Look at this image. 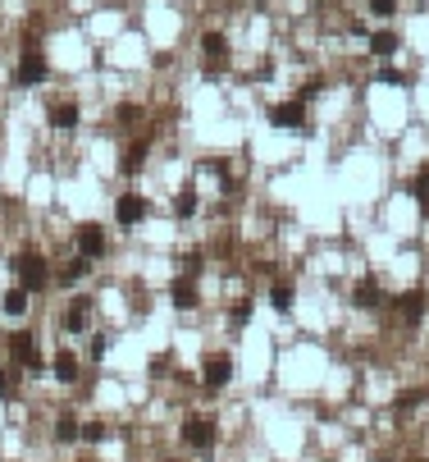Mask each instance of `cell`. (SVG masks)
I'll return each mask as SVG.
<instances>
[{
	"label": "cell",
	"mask_w": 429,
	"mask_h": 462,
	"mask_svg": "<svg viewBox=\"0 0 429 462\" xmlns=\"http://www.w3.org/2000/svg\"><path fill=\"white\" fill-rule=\"evenodd\" d=\"M0 393H14V375L9 371H0Z\"/></svg>",
	"instance_id": "f546056e"
},
{
	"label": "cell",
	"mask_w": 429,
	"mask_h": 462,
	"mask_svg": "<svg viewBox=\"0 0 429 462\" xmlns=\"http://www.w3.org/2000/svg\"><path fill=\"white\" fill-rule=\"evenodd\" d=\"M379 83H388V88H402V73H397V69H379Z\"/></svg>",
	"instance_id": "4316f807"
},
{
	"label": "cell",
	"mask_w": 429,
	"mask_h": 462,
	"mask_svg": "<svg viewBox=\"0 0 429 462\" xmlns=\"http://www.w3.org/2000/svg\"><path fill=\"white\" fill-rule=\"evenodd\" d=\"M78 435H83V426H78V421L69 417V412H64V417L55 421V439H60V444H73Z\"/></svg>",
	"instance_id": "2e32d148"
},
{
	"label": "cell",
	"mask_w": 429,
	"mask_h": 462,
	"mask_svg": "<svg viewBox=\"0 0 429 462\" xmlns=\"http://www.w3.org/2000/svg\"><path fill=\"white\" fill-rule=\"evenodd\" d=\"M83 439H92V444H96V439H105V426H101V421H87V426H83Z\"/></svg>",
	"instance_id": "484cf974"
},
{
	"label": "cell",
	"mask_w": 429,
	"mask_h": 462,
	"mask_svg": "<svg viewBox=\"0 0 429 462\" xmlns=\"http://www.w3.org/2000/svg\"><path fill=\"white\" fill-rule=\"evenodd\" d=\"M42 78H46V60L28 51L23 64H18V73H14V83H18V88H32V83H42Z\"/></svg>",
	"instance_id": "ba28073f"
},
{
	"label": "cell",
	"mask_w": 429,
	"mask_h": 462,
	"mask_svg": "<svg viewBox=\"0 0 429 462\" xmlns=\"http://www.w3.org/2000/svg\"><path fill=\"white\" fill-rule=\"evenodd\" d=\"M169 302L179 307V312H192V307L201 302V297H197V284H192V279H179V284L169 288Z\"/></svg>",
	"instance_id": "9c48e42d"
},
{
	"label": "cell",
	"mask_w": 429,
	"mask_h": 462,
	"mask_svg": "<svg viewBox=\"0 0 429 462\" xmlns=\"http://www.w3.org/2000/svg\"><path fill=\"white\" fill-rule=\"evenodd\" d=\"M87 316H92V302H87V297H78V302H69V312H64V330L83 334V330H87Z\"/></svg>",
	"instance_id": "30bf717a"
},
{
	"label": "cell",
	"mask_w": 429,
	"mask_h": 462,
	"mask_svg": "<svg viewBox=\"0 0 429 462\" xmlns=\"http://www.w3.org/2000/svg\"><path fill=\"white\" fill-rule=\"evenodd\" d=\"M9 357L18 362V367H28L32 375H42L46 367H42V353H37V339L28 330H18V334H9Z\"/></svg>",
	"instance_id": "6da1fadb"
},
{
	"label": "cell",
	"mask_w": 429,
	"mask_h": 462,
	"mask_svg": "<svg viewBox=\"0 0 429 462\" xmlns=\"http://www.w3.org/2000/svg\"><path fill=\"white\" fill-rule=\"evenodd\" d=\"M201 380H206V389H224V384L233 380V357L229 353H210V357L201 362Z\"/></svg>",
	"instance_id": "277c9868"
},
{
	"label": "cell",
	"mask_w": 429,
	"mask_h": 462,
	"mask_svg": "<svg viewBox=\"0 0 429 462\" xmlns=\"http://www.w3.org/2000/svg\"><path fill=\"white\" fill-rule=\"evenodd\" d=\"M78 247H83L87 261H92V256H105V229L101 225H83L78 229Z\"/></svg>",
	"instance_id": "52a82bcc"
},
{
	"label": "cell",
	"mask_w": 429,
	"mask_h": 462,
	"mask_svg": "<svg viewBox=\"0 0 429 462\" xmlns=\"http://www.w3.org/2000/svg\"><path fill=\"white\" fill-rule=\"evenodd\" d=\"M105 348H110V339H105V334H96V339H92V357H105Z\"/></svg>",
	"instance_id": "f1b7e54d"
},
{
	"label": "cell",
	"mask_w": 429,
	"mask_h": 462,
	"mask_svg": "<svg viewBox=\"0 0 429 462\" xmlns=\"http://www.w3.org/2000/svg\"><path fill=\"white\" fill-rule=\"evenodd\" d=\"M416 201H421V206H429V165L416 174Z\"/></svg>",
	"instance_id": "cb8c5ba5"
},
{
	"label": "cell",
	"mask_w": 429,
	"mask_h": 462,
	"mask_svg": "<svg viewBox=\"0 0 429 462\" xmlns=\"http://www.w3.org/2000/svg\"><path fill=\"white\" fill-rule=\"evenodd\" d=\"M142 160H146V142H133V147L123 151V174H138Z\"/></svg>",
	"instance_id": "ac0fdd59"
},
{
	"label": "cell",
	"mask_w": 429,
	"mask_h": 462,
	"mask_svg": "<svg viewBox=\"0 0 429 462\" xmlns=\"http://www.w3.org/2000/svg\"><path fill=\"white\" fill-rule=\"evenodd\" d=\"M51 371H55V380H60V384H73L78 380V357H73V353H60Z\"/></svg>",
	"instance_id": "5bb4252c"
},
{
	"label": "cell",
	"mask_w": 429,
	"mask_h": 462,
	"mask_svg": "<svg viewBox=\"0 0 429 462\" xmlns=\"http://www.w3.org/2000/svg\"><path fill=\"white\" fill-rule=\"evenodd\" d=\"M379 297H384V293H379L375 279H356V288H352V302L356 307H379Z\"/></svg>",
	"instance_id": "4fadbf2b"
},
{
	"label": "cell",
	"mask_w": 429,
	"mask_h": 462,
	"mask_svg": "<svg viewBox=\"0 0 429 462\" xmlns=\"http://www.w3.org/2000/svg\"><path fill=\"white\" fill-rule=\"evenodd\" d=\"M5 312H9V316H23V312H28V288H23V284H18L14 293H5Z\"/></svg>",
	"instance_id": "44dd1931"
},
{
	"label": "cell",
	"mask_w": 429,
	"mask_h": 462,
	"mask_svg": "<svg viewBox=\"0 0 429 462\" xmlns=\"http://www.w3.org/2000/svg\"><path fill=\"white\" fill-rule=\"evenodd\" d=\"M270 302H274V312H292V288L274 284V288H270Z\"/></svg>",
	"instance_id": "7402d4cb"
},
{
	"label": "cell",
	"mask_w": 429,
	"mask_h": 462,
	"mask_svg": "<svg viewBox=\"0 0 429 462\" xmlns=\"http://www.w3.org/2000/svg\"><path fill=\"white\" fill-rule=\"evenodd\" d=\"M201 51H206V60L214 64V60H224V55H229V42H224L219 32H206V37H201Z\"/></svg>",
	"instance_id": "9a60e30c"
},
{
	"label": "cell",
	"mask_w": 429,
	"mask_h": 462,
	"mask_svg": "<svg viewBox=\"0 0 429 462\" xmlns=\"http://www.w3.org/2000/svg\"><path fill=\"white\" fill-rule=\"evenodd\" d=\"M251 321V302H238V307H233V325H238V330H242V325H247Z\"/></svg>",
	"instance_id": "d4e9b609"
},
{
	"label": "cell",
	"mask_w": 429,
	"mask_h": 462,
	"mask_svg": "<svg viewBox=\"0 0 429 462\" xmlns=\"http://www.w3.org/2000/svg\"><path fill=\"white\" fill-rule=\"evenodd\" d=\"M51 129H60V133H69V129H78V105H69V101L51 105Z\"/></svg>",
	"instance_id": "8fae6325"
},
{
	"label": "cell",
	"mask_w": 429,
	"mask_h": 462,
	"mask_svg": "<svg viewBox=\"0 0 429 462\" xmlns=\"http://www.w3.org/2000/svg\"><path fill=\"white\" fill-rule=\"evenodd\" d=\"M421 403H425V393H421V389H411V393H397L393 412H397V417H406V412H416V408H421Z\"/></svg>",
	"instance_id": "d6986e66"
},
{
	"label": "cell",
	"mask_w": 429,
	"mask_h": 462,
	"mask_svg": "<svg viewBox=\"0 0 429 462\" xmlns=\"http://www.w3.org/2000/svg\"><path fill=\"white\" fill-rule=\"evenodd\" d=\"M370 9H375V14H393V9H397V0H370Z\"/></svg>",
	"instance_id": "83f0119b"
},
{
	"label": "cell",
	"mask_w": 429,
	"mask_h": 462,
	"mask_svg": "<svg viewBox=\"0 0 429 462\" xmlns=\"http://www.w3.org/2000/svg\"><path fill=\"white\" fill-rule=\"evenodd\" d=\"M270 124H274V129H301V124H306V105L301 101L270 105Z\"/></svg>",
	"instance_id": "8992f818"
},
{
	"label": "cell",
	"mask_w": 429,
	"mask_h": 462,
	"mask_svg": "<svg viewBox=\"0 0 429 462\" xmlns=\"http://www.w3.org/2000/svg\"><path fill=\"white\" fill-rule=\"evenodd\" d=\"M397 312H402L406 321H421V316H425V293H421V288L402 293V297H397Z\"/></svg>",
	"instance_id": "7c38bea8"
},
{
	"label": "cell",
	"mask_w": 429,
	"mask_h": 462,
	"mask_svg": "<svg viewBox=\"0 0 429 462\" xmlns=\"http://www.w3.org/2000/svg\"><path fill=\"white\" fill-rule=\"evenodd\" d=\"M174 215H179V220L197 215V192H192V188H183L179 197H174Z\"/></svg>",
	"instance_id": "e0dca14e"
},
{
	"label": "cell",
	"mask_w": 429,
	"mask_h": 462,
	"mask_svg": "<svg viewBox=\"0 0 429 462\" xmlns=\"http://www.w3.org/2000/svg\"><path fill=\"white\" fill-rule=\"evenodd\" d=\"M14 275H18V284L32 293V288L46 284V261H42L37 252H18V256H14Z\"/></svg>",
	"instance_id": "7a4b0ae2"
},
{
	"label": "cell",
	"mask_w": 429,
	"mask_h": 462,
	"mask_svg": "<svg viewBox=\"0 0 429 462\" xmlns=\"http://www.w3.org/2000/svg\"><path fill=\"white\" fill-rule=\"evenodd\" d=\"M370 51L375 55H393L397 51V32H375L370 37Z\"/></svg>",
	"instance_id": "ffe728a7"
},
{
	"label": "cell",
	"mask_w": 429,
	"mask_h": 462,
	"mask_svg": "<svg viewBox=\"0 0 429 462\" xmlns=\"http://www.w3.org/2000/svg\"><path fill=\"white\" fill-rule=\"evenodd\" d=\"M114 220H119L123 229L142 225V220H146V197H138V192H123V197L114 201Z\"/></svg>",
	"instance_id": "5b68a950"
},
{
	"label": "cell",
	"mask_w": 429,
	"mask_h": 462,
	"mask_svg": "<svg viewBox=\"0 0 429 462\" xmlns=\"http://www.w3.org/2000/svg\"><path fill=\"white\" fill-rule=\"evenodd\" d=\"M87 266H92V261H87V256H78V261H69V266H64V275H60V279H64V284H69V288H73V284H78V279H83V275H87Z\"/></svg>",
	"instance_id": "603a6c76"
},
{
	"label": "cell",
	"mask_w": 429,
	"mask_h": 462,
	"mask_svg": "<svg viewBox=\"0 0 429 462\" xmlns=\"http://www.w3.org/2000/svg\"><path fill=\"white\" fill-rule=\"evenodd\" d=\"M183 439H188L197 454H210L214 449V421L210 417H188L183 421Z\"/></svg>",
	"instance_id": "3957f363"
}]
</instances>
